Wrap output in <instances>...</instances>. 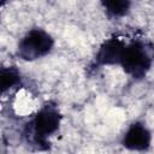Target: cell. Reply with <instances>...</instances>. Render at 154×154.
<instances>
[{"label": "cell", "mask_w": 154, "mask_h": 154, "mask_svg": "<svg viewBox=\"0 0 154 154\" xmlns=\"http://www.w3.org/2000/svg\"><path fill=\"white\" fill-rule=\"evenodd\" d=\"M153 60L152 49L143 42L135 41L125 46L120 65L134 78H142L150 69Z\"/></svg>", "instance_id": "cell-1"}, {"label": "cell", "mask_w": 154, "mask_h": 154, "mask_svg": "<svg viewBox=\"0 0 154 154\" xmlns=\"http://www.w3.org/2000/svg\"><path fill=\"white\" fill-rule=\"evenodd\" d=\"M53 47V38L42 29L30 30L18 45V55L24 60H35L46 55Z\"/></svg>", "instance_id": "cell-2"}, {"label": "cell", "mask_w": 154, "mask_h": 154, "mask_svg": "<svg viewBox=\"0 0 154 154\" xmlns=\"http://www.w3.org/2000/svg\"><path fill=\"white\" fill-rule=\"evenodd\" d=\"M60 124V114L57 107L46 105L43 106L32 120L34 140L37 144H47L46 137L55 132Z\"/></svg>", "instance_id": "cell-3"}, {"label": "cell", "mask_w": 154, "mask_h": 154, "mask_svg": "<svg viewBox=\"0 0 154 154\" xmlns=\"http://www.w3.org/2000/svg\"><path fill=\"white\" fill-rule=\"evenodd\" d=\"M150 144V132L141 123L130 125L123 138V146L131 150H146Z\"/></svg>", "instance_id": "cell-4"}, {"label": "cell", "mask_w": 154, "mask_h": 154, "mask_svg": "<svg viewBox=\"0 0 154 154\" xmlns=\"http://www.w3.org/2000/svg\"><path fill=\"white\" fill-rule=\"evenodd\" d=\"M125 49L124 42L118 37H112L105 41L96 54V60L102 65H113L120 64L123 53Z\"/></svg>", "instance_id": "cell-5"}, {"label": "cell", "mask_w": 154, "mask_h": 154, "mask_svg": "<svg viewBox=\"0 0 154 154\" xmlns=\"http://www.w3.org/2000/svg\"><path fill=\"white\" fill-rule=\"evenodd\" d=\"M20 82L19 72L16 67H4L1 70V90L5 93L6 90L18 85Z\"/></svg>", "instance_id": "cell-6"}, {"label": "cell", "mask_w": 154, "mask_h": 154, "mask_svg": "<svg viewBox=\"0 0 154 154\" xmlns=\"http://www.w3.org/2000/svg\"><path fill=\"white\" fill-rule=\"evenodd\" d=\"M106 11L116 17L124 16L130 7V0H101Z\"/></svg>", "instance_id": "cell-7"}, {"label": "cell", "mask_w": 154, "mask_h": 154, "mask_svg": "<svg viewBox=\"0 0 154 154\" xmlns=\"http://www.w3.org/2000/svg\"><path fill=\"white\" fill-rule=\"evenodd\" d=\"M5 2H6V0H1V5H4Z\"/></svg>", "instance_id": "cell-8"}]
</instances>
